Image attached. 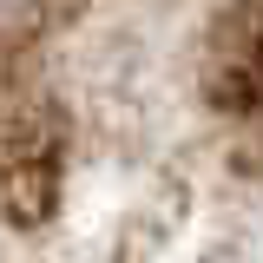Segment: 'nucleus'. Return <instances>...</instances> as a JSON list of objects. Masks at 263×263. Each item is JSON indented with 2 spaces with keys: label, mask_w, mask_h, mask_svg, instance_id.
Wrapping results in <instances>:
<instances>
[{
  "label": "nucleus",
  "mask_w": 263,
  "mask_h": 263,
  "mask_svg": "<svg viewBox=\"0 0 263 263\" xmlns=\"http://www.w3.org/2000/svg\"><path fill=\"white\" fill-rule=\"evenodd\" d=\"M60 158L66 125L40 99H7L0 105V211L13 224H40L60 197Z\"/></svg>",
  "instance_id": "obj_1"
}]
</instances>
